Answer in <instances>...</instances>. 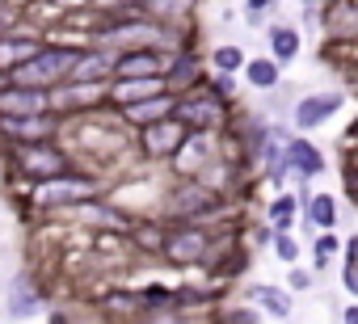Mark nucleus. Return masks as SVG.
I'll return each instance as SVG.
<instances>
[{
	"instance_id": "obj_1",
	"label": "nucleus",
	"mask_w": 358,
	"mask_h": 324,
	"mask_svg": "<svg viewBox=\"0 0 358 324\" xmlns=\"http://www.w3.org/2000/svg\"><path fill=\"white\" fill-rule=\"evenodd\" d=\"M97 198H106V177H97L93 169H80V165L72 173H64V177L30 190V202L43 215H72L76 207L97 202Z\"/></svg>"
},
{
	"instance_id": "obj_2",
	"label": "nucleus",
	"mask_w": 358,
	"mask_h": 324,
	"mask_svg": "<svg viewBox=\"0 0 358 324\" xmlns=\"http://www.w3.org/2000/svg\"><path fill=\"white\" fill-rule=\"evenodd\" d=\"M5 165H9V173H13V177L30 182V190H34V186H47V182H55V177L72 173V169H76V156L68 152V143H64V139H51V143H22V147H5Z\"/></svg>"
},
{
	"instance_id": "obj_3",
	"label": "nucleus",
	"mask_w": 358,
	"mask_h": 324,
	"mask_svg": "<svg viewBox=\"0 0 358 324\" xmlns=\"http://www.w3.org/2000/svg\"><path fill=\"white\" fill-rule=\"evenodd\" d=\"M85 47H89V43H55V38H47V47H43L30 64H22V68L13 72V84L51 93L55 84H64V80L72 76V68L80 64Z\"/></svg>"
},
{
	"instance_id": "obj_4",
	"label": "nucleus",
	"mask_w": 358,
	"mask_h": 324,
	"mask_svg": "<svg viewBox=\"0 0 358 324\" xmlns=\"http://www.w3.org/2000/svg\"><path fill=\"white\" fill-rule=\"evenodd\" d=\"M224 211V194L207 182H177L164 194V215L169 223H207Z\"/></svg>"
},
{
	"instance_id": "obj_5",
	"label": "nucleus",
	"mask_w": 358,
	"mask_h": 324,
	"mask_svg": "<svg viewBox=\"0 0 358 324\" xmlns=\"http://www.w3.org/2000/svg\"><path fill=\"white\" fill-rule=\"evenodd\" d=\"M228 114H232V101H224L220 93H211L207 84L177 97V122H182L190 135H220L228 126Z\"/></svg>"
},
{
	"instance_id": "obj_6",
	"label": "nucleus",
	"mask_w": 358,
	"mask_h": 324,
	"mask_svg": "<svg viewBox=\"0 0 358 324\" xmlns=\"http://www.w3.org/2000/svg\"><path fill=\"white\" fill-rule=\"evenodd\" d=\"M211 249H215V232H211L207 223H169V228H164L160 257H164L169 265L190 270V265H203V261L211 257Z\"/></svg>"
},
{
	"instance_id": "obj_7",
	"label": "nucleus",
	"mask_w": 358,
	"mask_h": 324,
	"mask_svg": "<svg viewBox=\"0 0 358 324\" xmlns=\"http://www.w3.org/2000/svg\"><path fill=\"white\" fill-rule=\"evenodd\" d=\"M110 110V84H85V80H64L51 89V114L64 122H80Z\"/></svg>"
},
{
	"instance_id": "obj_8",
	"label": "nucleus",
	"mask_w": 358,
	"mask_h": 324,
	"mask_svg": "<svg viewBox=\"0 0 358 324\" xmlns=\"http://www.w3.org/2000/svg\"><path fill=\"white\" fill-rule=\"evenodd\" d=\"M68 122L59 114H30V118H0V147H22V143H51L64 139Z\"/></svg>"
},
{
	"instance_id": "obj_9",
	"label": "nucleus",
	"mask_w": 358,
	"mask_h": 324,
	"mask_svg": "<svg viewBox=\"0 0 358 324\" xmlns=\"http://www.w3.org/2000/svg\"><path fill=\"white\" fill-rule=\"evenodd\" d=\"M186 143H190V131L177 122V118H164V122H156V126H148V131L135 135L139 156L152 160V165H173L177 152H182Z\"/></svg>"
},
{
	"instance_id": "obj_10",
	"label": "nucleus",
	"mask_w": 358,
	"mask_h": 324,
	"mask_svg": "<svg viewBox=\"0 0 358 324\" xmlns=\"http://www.w3.org/2000/svg\"><path fill=\"white\" fill-rule=\"evenodd\" d=\"M173 64V51L164 47H127L114 55V80H156Z\"/></svg>"
},
{
	"instance_id": "obj_11",
	"label": "nucleus",
	"mask_w": 358,
	"mask_h": 324,
	"mask_svg": "<svg viewBox=\"0 0 358 324\" xmlns=\"http://www.w3.org/2000/svg\"><path fill=\"white\" fill-rule=\"evenodd\" d=\"M43 47H47V34H43V30H17V34H5V38H0V76L13 80V72H17L22 64H30Z\"/></svg>"
},
{
	"instance_id": "obj_12",
	"label": "nucleus",
	"mask_w": 358,
	"mask_h": 324,
	"mask_svg": "<svg viewBox=\"0 0 358 324\" xmlns=\"http://www.w3.org/2000/svg\"><path fill=\"white\" fill-rule=\"evenodd\" d=\"M211 76L203 72V64H199V55L186 47V51H177L173 55V64H169V72H164V84H169V93L173 97H186V93H194V89H203Z\"/></svg>"
},
{
	"instance_id": "obj_13",
	"label": "nucleus",
	"mask_w": 358,
	"mask_h": 324,
	"mask_svg": "<svg viewBox=\"0 0 358 324\" xmlns=\"http://www.w3.org/2000/svg\"><path fill=\"white\" fill-rule=\"evenodd\" d=\"M341 105H345V97H341V93H308V97H299V101H295L291 122H295V131H312V126L329 122Z\"/></svg>"
},
{
	"instance_id": "obj_14",
	"label": "nucleus",
	"mask_w": 358,
	"mask_h": 324,
	"mask_svg": "<svg viewBox=\"0 0 358 324\" xmlns=\"http://www.w3.org/2000/svg\"><path fill=\"white\" fill-rule=\"evenodd\" d=\"M114 114L122 118L127 131L139 135V131H148V126L173 118V114H177V97H173V93H160V97H152V101H139V105H127V110H114Z\"/></svg>"
},
{
	"instance_id": "obj_15",
	"label": "nucleus",
	"mask_w": 358,
	"mask_h": 324,
	"mask_svg": "<svg viewBox=\"0 0 358 324\" xmlns=\"http://www.w3.org/2000/svg\"><path fill=\"white\" fill-rule=\"evenodd\" d=\"M47 110H51V93L22 89L13 80L0 89V118H30V114H47Z\"/></svg>"
},
{
	"instance_id": "obj_16",
	"label": "nucleus",
	"mask_w": 358,
	"mask_h": 324,
	"mask_svg": "<svg viewBox=\"0 0 358 324\" xmlns=\"http://www.w3.org/2000/svg\"><path fill=\"white\" fill-rule=\"evenodd\" d=\"M43 311V290H38V282H34V274H13L9 278V303H5V316L9 320H30V316H38Z\"/></svg>"
},
{
	"instance_id": "obj_17",
	"label": "nucleus",
	"mask_w": 358,
	"mask_h": 324,
	"mask_svg": "<svg viewBox=\"0 0 358 324\" xmlns=\"http://www.w3.org/2000/svg\"><path fill=\"white\" fill-rule=\"evenodd\" d=\"M160 93H169L164 76H156V80H110V110H127V105L152 101Z\"/></svg>"
},
{
	"instance_id": "obj_18",
	"label": "nucleus",
	"mask_w": 358,
	"mask_h": 324,
	"mask_svg": "<svg viewBox=\"0 0 358 324\" xmlns=\"http://www.w3.org/2000/svg\"><path fill=\"white\" fill-rule=\"evenodd\" d=\"M287 165H291V173L312 182V177L324 173V152L316 143H308V139H287Z\"/></svg>"
},
{
	"instance_id": "obj_19",
	"label": "nucleus",
	"mask_w": 358,
	"mask_h": 324,
	"mask_svg": "<svg viewBox=\"0 0 358 324\" xmlns=\"http://www.w3.org/2000/svg\"><path fill=\"white\" fill-rule=\"evenodd\" d=\"M249 299L257 303V311H266V316H274V320H287V316L295 311V303H291V290H282V286H270V282H257V286H249Z\"/></svg>"
},
{
	"instance_id": "obj_20",
	"label": "nucleus",
	"mask_w": 358,
	"mask_h": 324,
	"mask_svg": "<svg viewBox=\"0 0 358 324\" xmlns=\"http://www.w3.org/2000/svg\"><path fill=\"white\" fill-rule=\"evenodd\" d=\"M266 43H270V59L274 64H291L299 55V30L295 26H270Z\"/></svg>"
},
{
	"instance_id": "obj_21",
	"label": "nucleus",
	"mask_w": 358,
	"mask_h": 324,
	"mask_svg": "<svg viewBox=\"0 0 358 324\" xmlns=\"http://www.w3.org/2000/svg\"><path fill=\"white\" fill-rule=\"evenodd\" d=\"M303 219L312 228H320V232H333V223H337V198L333 194H312L303 202Z\"/></svg>"
},
{
	"instance_id": "obj_22",
	"label": "nucleus",
	"mask_w": 358,
	"mask_h": 324,
	"mask_svg": "<svg viewBox=\"0 0 358 324\" xmlns=\"http://www.w3.org/2000/svg\"><path fill=\"white\" fill-rule=\"evenodd\" d=\"M303 211V202L295 198V194H278L270 207H266V219H270V228L274 232H291V223H295V215Z\"/></svg>"
},
{
	"instance_id": "obj_23",
	"label": "nucleus",
	"mask_w": 358,
	"mask_h": 324,
	"mask_svg": "<svg viewBox=\"0 0 358 324\" xmlns=\"http://www.w3.org/2000/svg\"><path fill=\"white\" fill-rule=\"evenodd\" d=\"M211 68H215V76H236V72L249 68V55H245L236 43H224V47L211 51Z\"/></svg>"
},
{
	"instance_id": "obj_24",
	"label": "nucleus",
	"mask_w": 358,
	"mask_h": 324,
	"mask_svg": "<svg viewBox=\"0 0 358 324\" xmlns=\"http://www.w3.org/2000/svg\"><path fill=\"white\" fill-rule=\"evenodd\" d=\"M245 80H249L253 89H278V80H282V68H278L270 55H257V59H249V68H245Z\"/></svg>"
},
{
	"instance_id": "obj_25",
	"label": "nucleus",
	"mask_w": 358,
	"mask_h": 324,
	"mask_svg": "<svg viewBox=\"0 0 358 324\" xmlns=\"http://www.w3.org/2000/svg\"><path fill=\"white\" fill-rule=\"evenodd\" d=\"M274 257L287 261V265H295L299 261V240L291 232H274Z\"/></svg>"
},
{
	"instance_id": "obj_26",
	"label": "nucleus",
	"mask_w": 358,
	"mask_h": 324,
	"mask_svg": "<svg viewBox=\"0 0 358 324\" xmlns=\"http://www.w3.org/2000/svg\"><path fill=\"white\" fill-rule=\"evenodd\" d=\"M350 295H358V240H345V270H341Z\"/></svg>"
},
{
	"instance_id": "obj_27",
	"label": "nucleus",
	"mask_w": 358,
	"mask_h": 324,
	"mask_svg": "<svg viewBox=\"0 0 358 324\" xmlns=\"http://www.w3.org/2000/svg\"><path fill=\"white\" fill-rule=\"evenodd\" d=\"M220 324H262V311L257 307H224L220 311Z\"/></svg>"
},
{
	"instance_id": "obj_28",
	"label": "nucleus",
	"mask_w": 358,
	"mask_h": 324,
	"mask_svg": "<svg viewBox=\"0 0 358 324\" xmlns=\"http://www.w3.org/2000/svg\"><path fill=\"white\" fill-rule=\"evenodd\" d=\"M333 253H341V236H333V232H324V236H316V270H324Z\"/></svg>"
},
{
	"instance_id": "obj_29",
	"label": "nucleus",
	"mask_w": 358,
	"mask_h": 324,
	"mask_svg": "<svg viewBox=\"0 0 358 324\" xmlns=\"http://www.w3.org/2000/svg\"><path fill=\"white\" fill-rule=\"evenodd\" d=\"M274 9V0H245V13H249V22H257L262 13H270Z\"/></svg>"
},
{
	"instance_id": "obj_30",
	"label": "nucleus",
	"mask_w": 358,
	"mask_h": 324,
	"mask_svg": "<svg viewBox=\"0 0 358 324\" xmlns=\"http://www.w3.org/2000/svg\"><path fill=\"white\" fill-rule=\"evenodd\" d=\"M287 282H291V290H308V286H312V274H308V270H291Z\"/></svg>"
},
{
	"instance_id": "obj_31",
	"label": "nucleus",
	"mask_w": 358,
	"mask_h": 324,
	"mask_svg": "<svg viewBox=\"0 0 358 324\" xmlns=\"http://www.w3.org/2000/svg\"><path fill=\"white\" fill-rule=\"evenodd\" d=\"M341 324H358V307H345L341 311Z\"/></svg>"
},
{
	"instance_id": "obj_32",
	"label": "nucleus",
	"mask_w": 358,
	"mask_h": 324,
	"mask_svg": "<svg viewBox=\"0 0 358 324\" xmlns=\"http://www.w3.org/2000/svg\"><path fill=\"white\" fill-rule=\"evenodd\" d=\"M47 324H68V316H64V311H51V320H47Z\"/></svg>"
},
{
	"instance_id": "obj_33",
	"label": "nucleus",
	"mask_w": 358,
	"mask_h": 324,
	"mask_svg": "<svg viewBox=\"0 0 358 324\" xmlns=\"http://www.w3.org/2000/svg\"><path fill=\"white\" fill-rule=\"evenodd\" d=\"M299 5H303V13H308V9H320L324 0H299Z\"/></svg>"
},
{
	"instance_id": "obj_34",
	"label": "nucleus",
	"mask_w": 358,
	"mask_h": 324,
	"mask_svg": "<svg viewBox=\"0 0 358 324\" xmlns=\"http://www.w3.org/2000/svg\"><path fill=\"white\" fill-rule=\"evenodd\" d=\"M350 135H354V139H358V122H354V131H350Z\"/></svg>"
}]
</instances>
